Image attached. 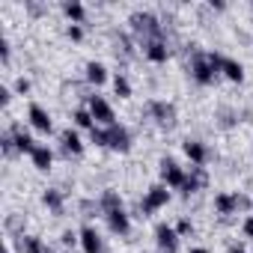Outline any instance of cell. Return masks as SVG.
I'll use <instances>...</instances> for the list:
<instances>
[{
  "instance_id": "6da1fadb",
  "label": "cell",
  "mask_w": 253,
  "mask_h": 253,
  "mask_svg": "<svg viewBox=\"0 0 253 253\" xmlns=\"http://www.w3.org/2000/svg\"><path fill=\"white\" fill-rule=\"evenodd\" d=\"M128 24H131L134 36H137L143 45H146V42H167L164 24H161L155 15H149V12H134V15L128 18Z\"/></svg>"
},
{
  "instance_id": "7a4b0ae2",
  "label": "cell",
  "mask_w": 253,
  "mask_h": 253,
  "mask_svg": "<svg viewBox=\"0 0 253 253\" xmlns=\"http://www.w3.org/2000/svg\"><path fill=\"white\" fill-rule=\"evenodd\" d=\"M191 75H194V81H197V84H203V86H206V84H211V81L217 78L214 66L209 63V54H200V51L194 54V60H191Z\"/></svg>"
},
{
  "instance_id": "3957f363",
  "label": "cell",
  "mask_w": 253,
  "mask_h": 253,
  "mask_svg": "<svg viewBox=\"0 0 253 253\" xmlns=\"http://www.w3.org/2000/svg\"><path fill=\"white\" fill-rule=\"evenodd\" d=\"M149 116L161 125V128H173L176 125V107L170 101H149Z\"/></svg>"
},
{
  "instance_id": "277c9868",
  "label": "cell",
  "mask_w": 253,
  "mask_h": 253,
  "mask_svg": "<svg viewBox=\"0 0 253 253\" xmlns=\"http://www.w3.org/2000/svg\"><path fill=\"white\" fill-rule=\"evenodd\" d=\"M107 146L116 152H128L131 149V131L125 125H110L107 128Z\"/></svg>"
},
{
  "instance_id": "5b68a950",
  "label": "cell",
  "mask_w": 253,
  "mask_h": 253,
  "mask_svg": "<svg viewBox=\"0 0 253 253\" xmlns=\"http://www.w3.org/2000/svg\"><path fill=\"white\" fill-rule=\"evenodd\" d=\"M89 113H92L95 122H104L107 128H110V125H116V119H113V107H110L101 95H89Z\"/></svg>"
},
{
  "instance_id": "8992f818",
  "label": "cell",
  "mask_w": 253,
  "mask_h": 253,
  "mask_svg": "<svg viewBox=\"0 0 253 253\" xmlns=\"http://www.w3.org/2000/svg\"><path fill=\"white\" fill-rule=\"evenodd\" d=\"M161 176H164V182H167L170 188H179V191H182V185H185V179H188V173H185L173 158H164V161H161Z\"/></svg>"
},
{
  "instance_id": "52a82bcc",
  "label": "cell",
  "mask_w": 253,
  "mask_h": 253,
  "mask_svg": "<svg viewBox=\"0 0 253 253\" xmlns=\"http://www.w3.org/2000/svg\"><path fill=\"white\" fill-rule=\"evenodd\" d=\"M155 238H158V247H161L164 253H176V250H179V232H176V229H170L167 223H158Z\"/></svg>"
},
{
  "instance_id": "ba28073f",
  "label": "cell",
  "mask_w": 253,
  "mask_h": 253,
  "mask_svg": "<svg viewBox=\"0 0 253 253\" xmlns=\"http://www.w3.org/2000/svg\"><path fill=\"white\" fill-rule=\"evenodd\" d=\"M167 200H170V191H167L164 185H152V188H149V194H146V200H143V211H146V214H152V211H155V209H161Z\"/></svg>"
},
{
  "instance_id": "9c48e42d",
  "label": "cell",
  "mask_w": 253,
  "mask_h": 253,
  "mask_svg": "<svg viewBox=\"0 0 253 253\" xmlns=\"http://www.w3.org/2000/svg\"><path fill=\"white\" fill-rule=\"evenodd\" d=\"M206 185H209L206 170H203V167H191V173H188V179H185V185H182V194L188 197V194H194V191H203Z\"/></svg>"
},
{
  "instance_id": "30bf717a",
  "label": "cell",
  "mask_w": 253,
  "mask_h": 253,
  "mask_svg": "<svg viewBox=\"0 0 253 253\" xmlns=\"http://www.w3.org/2000/svg\"><path fill=\"white\" fill-rule=\"evenodd\" d=\"M107 226H110L116 235H128V232H131V220H128V214H125L122 209L107 211Z\"/></svg>"
},
{
  "instance_id": "8fae6325",
  "label": "cell",
  "mask_w": 253,
  "mask_h": 253,
  "mask_svg": "<svg viewBox=\"0 0 253 253\" xmlns=\"http://www.w3.org/2000/svg\"><path fill=\"white\" fill-rule=\"evenodd\" d=\"M81 247H84V253H101V235L92 226H84L81 229Z\"/></svg>"
},
{
  "instance_id": "7c38bea8",
  "label": "cell",
  "mask_w": 253,
  "mask_h": 253,
  "mask_svg": "<svg viewBox=\"0 0 253 253\" xmlns=\"http://www.w3.org/2000/svg\"><path fill=\"white\" fill-rule=\"evenodd\" d=\"M9 134L15 137V146H18V152H30V155H33L36 143H33V137L24 131V125H12V128H9Z\"/></svg>"
},
{
  "instance_id": "4fadbf2b",
  "label": "cell",
  "mask_w": 253,
  "mask_h": 253,
  "mask_svg": "<svg viewBox=\"0 0 253 253\" xmlns=\"http://www.w3.org/2000/svg\"><path fill=\"white\" fill-rule=\"evenodd\" d=\"M30 122H33V128H39V131H51V116L45 113V107H39V104H30Z\"/></svg>"
},
{
  "instance_id": "5bb4252c",
  "label": "cell",
  "mask_w": 253,
  "mask_h": 253,
  "mask_svg": "<svg viewBox=\"0 0 253 253\" xmlns=\"http://www.w3.org/2000/svg\"><path fill=\"white\" fill-rule=\"evenodd\" d=\"M182 149H185V155H188V158H191L197 167H200V164L209 158V149H206L200 140H185V146H182Z\"/></svg>"
},
{
  "instance_id": "9a60e30c",
  "label": "cell",
  "mask_w": 253,
  "mask_h": 253,
  "mask_svg": "<svg viewBox=\"0 0 253 253\" xmlns=\"http://www.w3.org/2000/svg\"><path fill=\"white\" fill-rule=\"evenodd\" d=\"M143 51H146V57H149L152 63H164V60L170 57L167 42H146V45H143Z\"/></svg>"
},
{
  "instance_id": "2e32d148",
  "label": "cell",
  "mask_w": 253,
  "mask_h": 253,
  "mask_svg": "<svg viewBox=\"0 0 253 253\" xmlns=\"http://www.w3.org/2000/svg\"><path fill=\"white\" fill-rule=\"evenodd\" d=\"M18 250L21 253H48V247L36 235H18Z\"/></svg>"
},
{
  "instance_id": "e0dca14e",
  "label": "cell",
  "mask_w": 253,
  "mask_h": 253,
  "mask_svg": "<svg viewBox=\"0 0 253 253\" xmlns=\"http://www.w3.org/2000/svg\"><path fill=\"white\" fill-rule=\"evenodd\" d=\"M60 140H63V149H66L69 155H81V152H84V143H81V137H78L72 128H66V131L60 134Z\"/></svg>"
},
{
  "instance_id": "ac0fdd59",
  "label": "cell",
  "mask_w": 253,
  "mask_h": 253,
  "mask_svg": "<svg viewBox=\"0 0 253 253\" xmlns=\"http://www.w3.org/2000/svg\"><path fill=\"white\" fill-rule=\"evenodd\" d=\"M220 72H223L229 81H235V84H241V81H244V69H241V63H235V60H229V57H223Z\"/></svg>"
},
{
  "instance_id": "d6986e66",
  "label": "cell",
  "mask_w": 253,
  "mask_h": 253,
  "mask_svg": "<svg viewBox=\"0 0 253 253\" xmlns=\"http://www.w3.org/2000/svg\"><path fill=\"white\" fill-rule=\"evenodd\" d=\"M30 158H33V164H36V170H48V167H51V161H54V152H51L48 146H36Z\"/></svg>"
},
{
  "instance_id": "ffe728a7",
  "label": "cell",
  "mask_w": 253,
  "mask_h": 253,
  "mask_svg": "<svg viewBox=\"0 0 253 253\" xmlns=\"http://www.w3.org/2000/svg\"><path fill=\"white\" fill-rule=\"evenodd\" d=\"M63 12H66L75 24H81V21L86 18V9H84V3H78V0H69V3H63Z\"/></svg>"
},
{
  "instance_id": "44dd1931",
  "label": "cell",
  "mask_w": 253,
  "mask_h": 253,
  "mask_svg": "<svg viewBox=\"0 0 253 253\" xmlns=\"http://www.w3.org/2000/svg\"><path fill=\"white\" fill-rule=\"evenodd\" d=\"M86 81L95 84V86L104 84V81H107V69H104L101 63H89V66H86Z\"/></svg>"
},
{
  "instance_id": "7402d4cb",
  "label": "cell",
  "mask_w": 253,
  "mask_h": 253,
  "mask_svg": "<svg viewBox=\"0 0 253 253\" xmlns=\"http://www.w3.org/2000/svg\"><path fill=\"white\" fill-rule=\"evenodd\" d=\"M42 203H45L54 214H63V194H60V191H45V194H42Z\"/></svg>"
},
{
  "instance_id": "603a6c76",
  "label": "cell",
  "mask_w": 253,
  "mask_h": 253,
  "mask_svg": "<svg viewBox=\"0 0 253 253\" xmlns=\"http://www.w3.org/2000/svg\"><path fill=\"white\" fill-rule=\"evenodd\" d=\"M214 209L220 214H232L235 211V194H217L214 197Z\"/></svg>"
},
{
  "instance_id": "cb8c5ba5",
  "label": "cell",
  "mask_w": 253,
  "mask_h": 253,
  "mask_svg": "<svg viewBox=\"0 0 253 253\" xmlns=\"http://www.w3.org/2000/svg\"><path fill=\"white\" fill-rule=\"evenodd\" d=\"M101 209H104V214H107V211H116V209H122V200H119V194H116V191H104V197H101Z\"/></svg>"
},
{
  "instance_id": "d4e9b609",
  "label": "cell",
  "mask_w": 253,
  "mask_h": 253,
  "mask_svg": "<svg viewBox=\"0 0 253 253\" xmlns=\"http://www.w3.org/2000/svg\"><path fill=\"white\" fill-rule=\"evenodd\" d=\"M113 89H116L119 98H128V95H131V84H128V78L116 75V78H113Z\"/></svg>"
},
{
  "instance_id": "484cf974",
  "label": "cell",
  "mask_w": 253,
  "mask_h": 253,
  "mask_svg": "<svg viewBox=\"0 0 253 253\" xmlns=\"http://www.w3.org/2000/svg\"><path fill=\"white\" fill-rule=\"evenodd\" d=\"M72 119L81 125V128H89V131L95 128V125H92V113H89V110H75V116H72Z\"/></svg>"
},
{
  "instance_id": "4316f807",
  "label": "cell",
  "mask_w": 253,
  "mask_h": 253,
  "mask_svg": "<svg viewBox=\"0 0 253 253\" xmlns=\"http://www.w3.org/2000/svg\"><path fill=\"white\" fill-rule=\"evenodd\" d=\"M0 146H3V155H6V158H12V155L18 152V146H15V137H12L9 131H6L3 137H0Z\"/></svg>"
},
{
  "instance_id": "83f0119b",
  "label": "cell",
  "mask_w": 253,
  "mask_h": 253,
  "mask_svg": "<svg viewBox=\"0 0 253 253\" xmlns=\"http://www.w3.org/2000/svg\"><path fill=\"white\" fill-rule=\"evenodd\" d=\"M235 119H238V116H235V110H229V107H220V110H217V122L223 125V128L235 125Z\"/></svg>"
},
{
  "instance_id": "f1b7e54d",
  "label": "cell",
  "mask_w": 253,
  "mask_h": 253,
  "mask_svg": "<svg viewBox=\"0 0 253 253\" xmlns=\"http://www.w3.org/2000/svg\"><path fill=\"white\" fill-rule=\"evenodd\" d=\"M89 140H92L95 146H107V131H101V128H92V131H89Z\"/></svg>"
},
{
  "instance_id": "f546056e",
  "label": "cell",
  "mask_w": 253,
  "mask_h": 253,
  "mask_svg": "<svg viewBox=\"0 0 253 253\" xmlns=\"http://www.w3.org/2000/svg\"><path fill=\"white\" fill-rule=\"evenodd\" d=\"M60 241H63V247H75V244H78V241H81V235H75V232H72V229H66V232H63V235H60Z\"/></svg>"
},
{
  "instance_id": "4dcf8cb0",
  "label": "cell",
  "mask_w": 253,
  "mask_h": 253,
  "mask_svg": "<svg viewBox=\"0 0 253 253\" xmlns=\"http://www.w3.org/2000/svg\"><path fill=\"white\" fill-rule=\"evenodd\" d=\"M69 39H72V42H81V39H84V27H81V24H72V27H69Z\"/></svg>"
},
{
  "instance_id": "1f68e13d",
  "label": "cell",
  "mask_w": 253,
  "mask_h": 253,
  "mask_svg": "<svg viewBox=\"0 0 253 253\" xmlns=\"http://www.w3.org/2000/svg\"><path fill=\"white\" fill-rule=\"evenodd\" d=\"M176 232H179V235H188V232H194V223H191L188 217H182L179 226H176Z\"/></svg>"
},
{
  "instance_id": "d6a6232c",
  "label": "cell",
  "mask_w": 253,
  "mask_h": 253,
  "mask_svg": "<svg viewBox=\"0 0 253 253\" xmlns=\"http://www.w3.org/2000/svg\"><path fill=\"white\" fill-rule=\"evenodd\" d=\"M15 89H18L21 95H24V92H30V81H27V78H18V81H15Z\"/></svg>"
},
{
  "instance_id": "836d02e7",
  "label": "cell",
  "mask_w": 253,
  "mask_h": 253,
  "mask_svg": "<svg viewBox=\"0 0 253 253\" xmlns=\"http://www.w3.org/2000/svg\"><path fill=\"white\" fill-rule=\"evenodd\" d=\"M250 206H253V203H250L244 194H235V209H250Z\"/></svg>"
},
{
  "instance_id": "e575fe53",
  "label": "cell",
  "mask_w": 253,
  "mask_h": 253,
  "mask_svg": "<svg viewBox=\"0 0 253 253\" xmlns=\"http://www.w3.org/2000/svg\"><path fill=\"white\" fill-rule=\"evenodd\" d=\"M9 98H12V92L6 86H0V104H9Z\"/></svg>"
},
{
  "instance_id": "d590c367",
  "label": "cell",
  "mask_w": 253,
  "mask_h": 253,
  "mask_svg": "<svg viewBox=\"0 0 253 253\" xmlns=\"http://www.w3.org/2000/svg\"><path fill=\"white\" fill-rule=\"evenodd\" d=\"M244 235H250V238H253V214L244 220Z\"/></svg>"
},
{
  "instance_id": "8d00e7d4",
  "label": "cell",
  "mask_w": 253,
  "mask_h": 253,
  "mask_svg": "<svg viewBox=\"0 0 253 253\" xmlns=\"http://www.w3.org/2000/svg\"><path fill=\"white\" fill-rule=\"evenodd\" d=\"M0 57H3V63L9 60V42H0Z\"/></svg>"
},
{
  "instance_id": "74e56055",
  "label": "cell",
  "mask_w": 253,
  "mask_h": 253,
  "mask_svg": "<svg viewBox=\"0 0 253 253\" xmlns=\"http://www.w3.org/2000/svg\"><path fill=\"white\" fill-rule=\"evenodd\" d=\"M209 6H211V9H217V12H220V9H226V3H223V0H211Z\"/></svg>"
},
{
  "instance_id": "f35d334b",
  "label": "cell",
  "mask_w": 253,
  "mask_h": 253,
  "mask_svg": "<svg viewBox=\"0 0 253 253\" xmlns=\"http://www.w3.org/2000/svg\"><path fill=\"white\" fill-rule=\"evenodd\" d=\"M27 9H30V12H33V15H39V12H42V9H45V6H39V3H27Z\"/></svg>"
},
{
  "instance_id": "ab89813d",
  "label": "cell",
  "mask_w": 253,
  "mask_h": 253,
  "mask_svg": "<svg viewBox=\"0 0 253 253\" xmlns=\"http://www.w3.org/2000/svg\"><path fill=\"white\" fill-rule=\"evenodd\" d=\"M229 253H244V247H238V244H235V247H229Z\"/></svg>"
},
{
  "instance_id": "60d3db41",
  "label": "cell",
  "mask_w": 253,
  "mask_h": 253,
  "mask_svg": "<svg viewBox=\"0 0 253 253\" xmlns=\"http://www.w3.org/2000/svg\"><path fill=\"white\" fill-rule=\"evenodd\" d=\"M191 253H209V250H206V247H194Z\"/></svg>"
},
{
  "instance_id": "b9f144b4",
  "label": "cell",
  "mask_w": 253,
  "mask_h": 253,
  "mask_svg": "<svg viewBox=\"0 0 253 253\" xmlns=\"http://www.w3.org/2000/svg\"><path fill=\"white\" fill-rule=\"evenodd\" d=\"M3 253H12V250H9V247H6V250H3Z\"/></svg>"
}]
</instances>
